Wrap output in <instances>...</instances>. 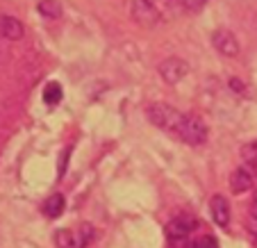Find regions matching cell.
I'll return each mask as SVG.
<instances>
[{
  "label": "cell",
  "instance_id": "obj_18",
  "mask_svg": "<svg viewBox=\"0 0 257 248\" xmlns=\"http://www.w3.org/2000/svg\"><path fill=\"white\" fill-rule=\"evenodd\" d=\"M68 153H71V151H68V148H66V151H64V155H62V166H59V175H64V171H66V160H68Z\"/></svg>",
  "mask_w": 257,
  "mask_h": 248
},
{
  "label": "cell",
  "instance_id": "obj_11",
  "mask_svg": "<svg viewBox=\"0 0 257 248\" xmlns=\"http://www.w3.org/2000/svg\"><path fill=\"white\" fill-rule=\"evenodd\" d=\"M64 205H66V200H64L62 194L48 196V198H46V203H44V214L48 216V219H57V216L64 212Z\"/></svg>",
  "mask_w": 257,
  "mask_h": 248
},
{
  "label": "cell",
  "instance_id": "obj_5",
  "mask_svg": "<svg viewBox=\"0 0 257 248\" xmlns=\"http://www.w3.org/2000/svg\"><path fill=\"white\" fill-rule=\"evenodd\" d=\"M196 228L194 219H189V216H178V219L169 221V225H166V234H169V241L173 243V246H178L180 241L185 243L187 241V234L191 232V230ZM180 248V246H178Z\"/></svg>",
  "mask_w": 257,
  "mask_h": 248
},
{
  "label": "cell",
  "instance_id": "obj_7",
  "mask_svg": "<svg viewBox=\"0 0 257 248\" xmlns=\"http://www.w3.org/2000/svg\"><path fill=\"white\" fill-rule=\"evenodd\" d=\"M252 185H255V175L248 166H239L230 175V191L232 194H246L248 189H252Z\"/></svg>",
  "mask_w": 257,
  "mask_h": 248
},
{
  "label": "cell",
  "instance_id": "obj_14",
  "mask_svg": "<svg viewBox=\"0 0 257 248\" xmlns=\"http://www.w3.org/2000/svg\"><path fill=\"white\" fill-rule=\"evenodd\" d=\"M44 100L48 102V105H57V102L62 100V87H59L57 82H50L44 91Z\"/></svg>",
  "mask_w": 257,
  "mask_h": 248
},
{
  "label": "cell",
  "instance_id": "obj_10",
  "mask_svg": "<svg viewBox=\"0 0 257 248\" xmlns=\"http://www.w3.org/2000/svg\"><path fill=\"white\" fill-rule=\"evenodd\" d=\"M53 239H55V243H57V248H84L78 234L73 232V230H66V228L55 230Z\"/></svg>",
  "mask_w": 257,
  "mask_h": 248
},
{
  "label": "cell",
  "instance_id": "obj_17",
  "mask_svg": "<svg viewBox=\"0 0 257 248\" xmlns=\"http://www.w3.org/2000/svg\"><path fill=\"white\" fill-rule=\"evenodd\" d=\"M191 248H218L216 241H214V237H203L200 241H196Z\"/></svg>",
  "mask_w": 257,
  "mask_h": 248
},
{
  "label": "cell",
  "instance_id": "obj_1",
  "mask_svg": "<svg viewBox=\"0 0 257 248\" xmlns=\"http://www.w3.org/2000/svg\"><path fill=\"white\" fill-rule=\"evenodd\" d=\"M146 116H148V121H151L153 126L160 128V130L173 132L175 135L180 123H182V118H185V112L171 107L166 102H153V105H148V109H146Z\"/></svg>",
  "mask_w": 257,
  "mask_h": 248
},
{
  "label": "cell",
  "instance_id": "obj_4",
  "mask_svg": "<svg viewBox=\"0 0 257 248\" xmlns=\"http://www.w3.org/2000/svg\"><path fill=\"white\" fill-rule=\"evenodd\" d=\"M212 44H214V48H216L221 55H225V57H237V55L241 53L239 39L225 28L216 30V32L212 34Z\"/></svg>",
  "mask_w": 257,
  "mask_h": 248
},
{
  "label": "cell",
  "instance_id": "obj_16",
  "mask_svg": "<svg viewBox=\"0 0 257 248\" xmlns=\"http://www.w3.org/2000/svg\"><path fill=\"white\" fill-rule=\"evenodd\" d=\"M243 160L250 162V164H257V141L255 144H248V146L243 148Z\"/></svg>",
  "mask_w": 257,
  "mask_h": 248
},
{
  "label": "cell",
  "instance_id": "obj_2",
  "mask_svg": "<svg viewBox=\"0 0 257 248\" xmlns=\"http://www.w3.org/2000/svg\"><path fill=\"white\" fill-rule=\"evenodd\" d=\"M175 135L185 141V144L200 146V144L207 141V126H205L196 114H185V118H182V123H180V128H178Z\"/></svg>",
  "mask_w": 257,
  "mask_h": 248
},
{
  "label": "cell",
  "instance_id": "obj_15",
  "mask_svg": "<svg viewBox=\"0 0 257 248\" xmlns=\"http://www.w3.org/2000/svg\"><path fill=\"white\" fill-rule=\"evenodd\" d=\"M93 228L87 223H82V228H80V241H82V246H89V243L93 241Z\"/></svg>",
  "mask_w": 257,
  "mask_h": 248
},
{
  "label": "cell",
  "instance_id": "obj_12",
  "mask_svg": "<svg viewBox=\"0 0 257 248\" xmlns=\"http://www.w3.org/2000/svg\"><path fill=\"white\" fill-rule=\"evenodd\" d=\"M37 12L46 19H59L62 16V3L59 0H41L37 5Z\"/></svg>",
  "mask_w": 257,
  "mask_h": 248
},
{
  "label": "cell",
  "instance_id": "obj_6",
  "mask_svg": "<svg viewBox=\"0 0 257 248\" xmlns=\"http://www.w3.org/2000/svg\"><path fill=\"white\" fill-rule=\"evenodd\" d=\"M132 16L141 25H155L160 21V12L151 0H135L132 3Z\"/></svg>",
  "mask_w": 257,
  "mask_h": 248
},
{
  "label": "cell",
  "instance_id": "obj_8",
  "mask_svg": "<svg viewBox=\"0 0 257 248\" xmlns=\"http://www.w3.org/2000/svg\"><path fill=\"white\" fill-rule=\"evenodd\" d=\"M23 34H25V28L19 19L7 16V14H0V39L19 41V39H23Z\"/></svg>",
  "mask_w": 257,
  "mask_h": 248
},
{
  "label": "cell",
  "instance_id": "obj_9",
  "mask_svg": "<svg viewBox=\"0 0 257 248\" xmlns=\"http://www.w3.org/2000/svg\"><path fill=\"white\" fill-rule=\"evenodd\" d=\"M209 212H212V219L218 228H228L230 223V205L225 200V196H212L209 200Z\"/></svg>",
  "mask_w": 257,
  "mask_h": 248
},
{
  "label": "cell",
  "instance_id": "obj_19",
  "mask_svg": "<svg viewBox=\"0 0 257 248\" xmlns=\"http://www.w3.org/2000/svg\"><path fill=\"white\" fill-rule=\"evenodd\" d=\"M5 55H7V50L3 48V46H0V62H3V59H5Z\"/></svg>",
  "mask_w": 257,
  "mask_h": 248
},
{
  "label": "cell",
  "instance_id": "obj_13",
  "mask_svg": "<svg viewBox=\"0 0 257 248\" xmlns=\"http://www.w3.org/2000/svg\"><path fill=\"white\" fill-rule=\"evenodd\" d=\"M169 3H171V7H175L178 12H189V14L200 12L207 5V0H169Z\"/></svg>",
  "mask_w": 257,
  "mask_h": 248
},
{
  "label": "cell",
  "instance_id": "obj_3",
  "mask_svg": "<svg viewBox=\"0 0 257 248\" xmlns=\"http://www.w3.org/2000/svg\"><path fill=\"white\" fill-rule=\"evenodd\" d=\"M157 71H160V78L164 80L166 84H178L189 75V64L180 57H169L160 64Z\"/></svg>",
  "mask_w": 257,
  "mask_h": 248
}]
</instances>
